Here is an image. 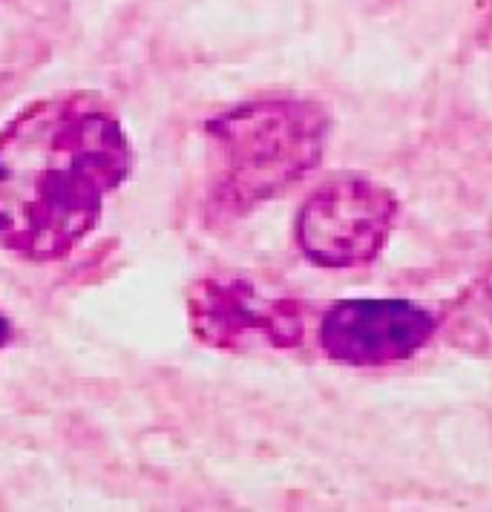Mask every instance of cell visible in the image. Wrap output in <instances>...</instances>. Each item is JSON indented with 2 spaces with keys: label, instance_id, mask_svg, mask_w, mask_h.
<instances>
[{
  "label": "cell",
  "instance_id": "obj_1",
  "mask_svg": "<svg viewBox=\"0 0 492 512\" xmlns=\"http://www.w3.org/2000/svg\"><path fill=\"white\" fill-rule=\"evenodd\" d=\"M133 167L127 130L95 95L29 101L0 130V248L35 265L67 259Z\"/></svg>",
  "mask_w": 492,
  "mask_h": 512
},
{
  "label": "cell",
  "instance_id": "obj_2",
  "mask_svg": "<svg viewBox=\"0 0 492 512\" xmlns=\"http://www.w3.org/2000/svg\"><path fill=\"white\" fill-rule=\"evenodd\" d=\"M331 118L317 101H248L205 124L211 147L208 210L236 219L308 176L326 150Z\"/></svg>",
  "mask_w": 492,
  "mask_h": 512
},
{
  "label": "cell",
  "instance_id": "obj_3",
  "mask_svg": "<svg viewBox=\"0 0 492 512\" xmlns=\"http://www.w3.org/2000/svg\"><path fill=\"white\" fill-rule=\"evenodd\" d=\"M398 219V199L360 173L320 185L297 216V242L317 268H360L375 262Z\"/></svg>",
  "mask_w": 492,
  "mask_h": 512
},
{
  "label": "cell",
  "instance_id": "obj_4",
  "mask_svg": "<svg viewBox=\"0 0 492 512\" xmlns=\"http://www.w3.org/2000/svg\"><path fill=\"white\" fill-rule=\"evenodd\" d=\"M190 334L216 351H285L305 340L300 300L271 294L248 277H202L188 288Z\"/></svg>",
  "mask_w": 492,
  "mask_h": 512
},
{
  "label": "cell",
  "instance_id": "obj_5",
  "mask_svg": "<svg viewBox=\"0 0 492 512\" xmlns=\"http://www.w3.org/2000/svg\"><path fill=\"white\" fill-rule=\"evenodd\" d=\"M435 331V314L412 300L360 297L328 308L320 323V346L334 363L375 369L409 360Z\"/></svg>",
  "mask_w": 492,
  "mask_h": 512
},
{
  "label": "cell",
  "instance_id": "obj_6",
  "mask_svg": "<svg viewBox=\"0 0 492 512\" xmlns=\"http://www.w3.org/2000/svg\"><path fill=\"white\" fill-rule=\"evenodd\" d=\"M446 328L458 349L492 357V268L452 303Z\"/></svg>",
  "mask_w": 492,
  "mask_h": 512
},
{
  "label": "cell",
  "instance_id": "obj_7",
  "mask_svg": "<svg viewBox=\"0 0 492 512\" xmlns=\"http://www.w3.org/2000/svg\"><path fill=\"white\" fill-rule=\"evenodd\" d=\"M12 334H15V328H12V320H9V317L3 314V308H0V354H3V349L9 346Z\"/></svg>",
  "mask_w": 492,
  "mask_h": 512
}]
</instances>
